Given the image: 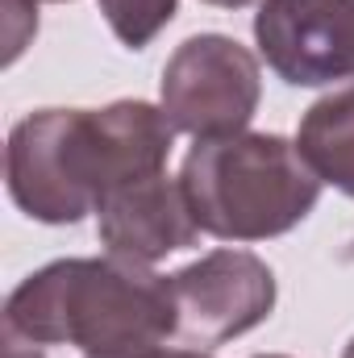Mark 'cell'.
<instances>
[{
  "instance_id": "1",
  "label": "cell",
  "mask_w": 354,
  "mask_h": 358,
  "mask_svg": "<svg viewBox=\"0 0 354 358\" xmlns=\"http://www.w3.org/2000/svg\"><path fill=\"white\" fill-rule=\"evenodd\" d=\"M176 125L150 100L104 108H38L4 146L13 204L42 225H80L117 187L167 171Z\"/></svg>"
},
{
  "instance_id": "2",
  "label": "cell",
  "mask_w": 354,
  "mask_h": 358,
  "mask_svg": "<svg viewBox=\"0 0 354 358\" xmlns=\"http://www.w3.org/2000/svg\"><path fill=\"white\" fill-rule=\"evenodd\" d=\"M4 334L88 358L142 355L176 342L171 275L104 255L59 259L25 275L4 304Z\"/></svg>"
},
{
  "instance_id": "3",
  "label": "cell",
  "mask_w": 354,
  "mask_h": 358,
  "mask_svg": "<svg viewBox=\"0 0 354 358\" xmlns=\"http://www.w3.org/2000/svg\"><path fill=\"white\" fill-rule=\"evenodd\" d=\"M179 183L200 234L221 242L283 238L317 208L325 187L296 142L250 129L196 142Z\"/></svg>"
},
{
  "instance_id": "4",
  "label": "cell",
  "mask_w": 354,
  "mask_h": 358,
  "mask_svg": "<svg viewBox=\"0 0 354 358\" xmlns=\"http://www.w3.org/2000/svg\"><path fill=\"white\" fill-rule=\"evenodd\" d=\"M263 100L259 59L229 34H196L179 42L159 80V108L196 142L242 134Z\"/></svg>"
},
{
  "instance_id": "5",
  "label": "cell",
  "mask_w": 354,
  "mask_h": 358,
  "mask_svg": "<svg viewBox=\"0 0 354 358\" xmlns=\"http://www.w3.org/2000/svg\"><path fill=\"white\" fill-rule=\"evenodd\" d=\"M176 342L192 350H217L275 313V271L259 255L221 246L171 275Z\"/></svg>"
},
{
  "instance_id": "6",
  "label": "cell",
  "mask_w": 354,
  "mask_h": 358,
  "mask_svg": "<svg viewBox=\"0 0 354 358\" xmlns=\"http://www.w3.org/2000/svg\"><path fill=\"white\" fill-rule=\"evenodd\" d=\"M255 46L292 88L354 80V0H263Z\"/></svg>"
},
{
  "instance_id": "7",
  "label": "cell",
  "mask_w": 354,
  "mask_h": 358,
  "mask_svg": "<svg viewBox=\"0 0 354 358\" xmlns=\"http://www.w3.org/2000/svg\"><path fill=\"white\" fill-rule=\"evenodd\" d=\"M96 238L108 255L155 267L159 259L196 246L200 225L183 196V183L167 171L117 187L96 208Z\"/></svg>"
},
{
  "instance_id": "8",
  "label": "cell",
  "mask_w": 354,
  "mask_h": 358,
  "mask_svg": "<svg viewBox=\"0 0 354 358\" xmlns=\"http://www.w3.org/2000/svg\"><path fill=\"white\" fill-rule=\"evenodd\" d=\"M296 146L321 183L354 200V80L325 92L300 117Z\"/></svg>"
},
{
  "instance_id": "9",
  "label": "cell",
  "mask_w": 354,
  "mask_h": 358,
  "mask_svg": "<svg viewBox=\"0 0 354 358\" xmlns=\"http://www.w3.org/2000/svg\"><path fill=\"white\" fill-rule=\"evenodd\" d=\"M113 38L129 50H146L179 13V0H96Z\"/></svg>"
},
{
  "instance_id": "10",
  "label": "cell",
  "mask_w": 354,
  "mask_h": 358,
  "mask_svg": "<svg viewBox=\"0 0 354 358\" xmlns=\"http://www.w3.org/2000/svg\"><path fill=\"white\" fill-rule=\"evenodd\" d=\"M34 34H38V0H4V67L21 59Z\"/></svg>"
},
{
  "instance_id": "11",
  "label": "cell",
  "mask_w": 354,
  "mask_h": 358,
  "mask_svg": "<svg viewBox=\"0 0 354 358\" xmlns=\"http://www.w3.org/2000/svg\"><path fill=\"white\" fill-rule=\"evenodd\" d=\"M121 358H208V355H204V350H192V346H176V350L159 346V350H142V355H121Z\"/></svg>"
},
{
  "instance_id": "12",
  "label": "cell",
  "mask_w": 354,
  "mask_h": 358,
  "mask_svg": "<svg viewBox=\"0 0 354 358\" xmlns=\"http://www.w3.org/2000/svg\"><path fill=\"white\" fill-rule=\"evenodd\" d=\"M200 4H213V8H250V4H263V0H200Z\"/></svg>"
},
{
  "instance_id": "13",
  "label": "cell",
  "mask_w": 354,
  "mask_h": 358,
  "mask_svg": "<svg viewBox=\"0 0 354 358\" xmlns=\"http://www.w3.org/2000/svg\"><path fill=\"white\" fill-rule=\"evenodd\" d=\"M342 358H354V338L346 342V350H342Z\"/></svg>"
},
{
  "instance_id": "14",
  "label": "cell",
  "mask_w": 354,
  "mask_h": 358,
  "mask_svg": "<svg viewBox=\"0 0 354 358\" xmlns=\"http://www.w3.org/2000/svg\"><path fill=\"white\" fill-rule=\"evenodd\" d=\"M346 259H351V263H354V238H351V246H346Z\"/></svg>"
},
{
  "instance_id": "15",
  "label": "cell",
  "mask_w": 354,
  "mask_h": 358,
  "mask_svg": "<svg viewBox=\"0 0 354 358\" xmlns=\"http://www.w3.org/2000/svg\"><path fill=\"white\" fill-rule=\"evenodd\" d=\"M38 4H67V0H38Z\"/></svg>"
},
{
  "instance_id": "16",
  "label": "cell",
  "mask_w": 354,
  "mask_h": 358,
  "mask_svg": "<svg viewBox=\"0 0 354 358\" xmlns=\"http://www.w3.org/2000/svg\"><path fill=\"white\" fill-rule=\"evenodd\" d=\"M255 358H288V355H255Z\"/></svg>"
}]
</instances>
